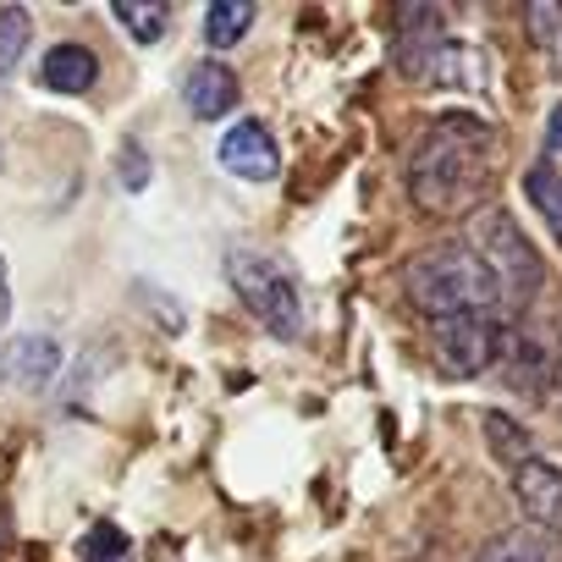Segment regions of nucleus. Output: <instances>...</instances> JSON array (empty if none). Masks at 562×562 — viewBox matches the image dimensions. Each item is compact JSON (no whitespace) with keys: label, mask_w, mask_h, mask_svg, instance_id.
I'll return each instance as SVG.
<instances>
[{"label":"nucleus","mask_w":562,"mask_h":562,"mask_svg":"<svg viewBox=\"0 0 562 562\" xmlns=\"http://www.w3.org/2000/svg\"><path fill=\"white\" fill-rule=\"evenodd\" d=\"M496 171V133L480 116H441L408 160V199L425 215H474Z\"/></svg>","instance_id":"obj_1"},{"label":"nucleus","mask_w":562,"mask_h":562,"mask_svg":"<svg viewBox=\"0 0 562 562\" xmlns=\"http://www.w3.org/2000/svg\"><path fill=\"white\" fill-rule=\"evenodd\" d=\"M403 293L430 326L458 321V315H496L502 310L496 281H491V270L480 265V254L469 243H436V248L414 254L403 265Z\"/></svg>","instance_id":"obj_2"},{"label":"nucleus","mask_w":562,"mask_h":562,"mask_svg":"<svg viewBox=\"0 0 562 562\" xmlns=\"http://www.w3.org/2000/svg\"><path fill=\"white\" fill-rule=\"evenodd\" d=\"M226 281H232V293L243 299V310L281 342H299L304 337V288H299V276L259 254V248H232L226 254Z\"/></svg>","instance_id":"obj_3"},{"label":"nucleus","mask_w":562,"mask_h":562,"mask_svg":"<svg viewBox=\"0 0 562 562\" xmlns=\"http://www.w3.org/2000/svg\"><path fill=\"white\" fill-rule=\"evenodd\" d=\"M474 254H480V265L491 270V281H496V293H502V304H524V299H535V288H540V254H535V243L524 237V226L507 215V210H485V215H474V226H469V237H463Z\"/></svg>","instance_id":"obj_4"},{"label":"nucleus","mask_w":562,"mask_h":562,"mask_svg":"<svg viewBox=\"0 0 562 562\" xmlns=\"http://www.w3.org/2000/svg\"><path fill=\"white\" fill-rule=\"evenodd\" d=\"M430 353H436V370H441V375L469 381V375L491 370V364L507 353V331L496 326V315H458V321H436Z\"/></svg>","instance_id":"obj_5"},{"label":"nucleus","mask_w":562,"mask_h":562,"mask_svg":"<svg viewBox=\"0 0 562 562\" xmlns=\"http://www.w3.org/2000/svg\"><path fill=\"white\" fill-rule=\"evenodd\" d=\"M221 166H226L232 177H243V182H276V177H281L276 133H270L259 116L237 122L232 133H221Z\"/></svg>","instance_id":"obj_6"},{"label":"nucleus","mask_w":562,"mask_h":562,"mask_svg":"<svg viewBox=\"0 0 562 562\" xmlns=\"http://www.w3.org/2000/svg\"><path fill=\"white\" fill-rule=\"evenodd\" d=\"M513 496L535 529H562V469L546 458H529L513 469Z\"/></svg>","instance_id":"obj_7"},{"label":"nucleus","mask_w":562,"mask_h":562,"mask_svg":"<svg viewBox=\"0 0 562 562\" xmlns=\"http://www.w3.org/2000/svg\"><path fill=\"white\" fill-rule=\"evenodd\" d=\"M61 370V348L50 337H12L0 348V386L12 392H40Z\"/></svg>","instance_id":"obj_8"},{"label":"nucleus","mask_w":562,"mask_h":562,"mask_svg":"<svg viewBox=\"0 0 562 562\" xmlns=\"http://www.w3.org/2000/svg\"><path fill=\"white\" fill-rule=\"evenodd\" d=\"M182 100H188V111H193L199 122H221V116H232V105H237V72L210 56V61H199V67L188 72Z\"/></svg>","instance_id":"obj_9"},{"label":"nucleus","mask_w":562,"mask_h":562,"mask_svg":"<svg viewBox=\"0 0 562 562\" xmlns=\"http://www.w3.org/2000/svg\"><path fill=\"white\" fill-rule=\"evenodd\" d=\"M40 78H45L50 94H89L94 78H100V61H94L89 45H72V40H67V45H50V50H45Z\"/></svg>","instance_id":"obj_10"},{"label":"nucleus","mask_w":562,"mask_h":562,"mask_svg":"<svg viewBox=\"0 0 562 562\" xmlns=\"http://www.w3.org/2000/svg\"><path fill=\"white\" fill-rule=\"evenodd\" d=\"M474 562H551V546L540 529H507V535H491Z\"/></svg>","instance_id":"obj_11"},{"label":"nucleus","mask_w":562,"mask_h":562,"mask_svg":"<svg viewBox=\"0 0 562 562\" xmlns=\"http://www.w3.org/2000/svg\"><path fill=\"white\" fill-rule=\"evenodd\" d=\"M29 45H34V23H29V12H23V7H0V89H7L12 72L23 67Z\"/></svg>","instance_id":"obj_12"},{"label":"nucleus","mask_w":562,"mask_h":562,"mask_svg":"<svg viewBox=\"0 0 562 562\" xmlns=\"http://www.w3.org/2000/svg\"><path fill=\"white\" fill-rule=\"evenodd\" d=\"M248 29H254V7H248V0H215V7L204 12V40H210L215 50L237 45Z\"/></svg>","instance_id":"obj_13"},{"label":"nucleus","mask_w":562,"mask_h":562,"mask_svg":"<svg viewBox=\"0 0 562 562\" xmlns=\"http://www.w3.org/2000/svg\"><path fill=\"white\" fill-rule=\"evenodd\" d=\"M116 23L138 40V45H155L171 23V12L160 7V0H116Z\"/></svg>","instance_id":"obj_14"},{"label":"nucleus","mask_w":562,"mask_h":562,"mask_svg":"<svg viewBox=\"0 0 562 562\" xmlns=\"http://www.w3.org/2000/svg\"><path fill=\"white\" fill-rule=\"evenodd\" d=\"M524 193L535 199V210L551 221V232H557V243H562V177H557L551 166H529V177H524Z\"/></svg>","instance_id":"obj_15"},{"label":"nucleus","mask_w":562,"mask_h":562,"mask_svg":"<svg viewBox=\"0 0 562 562\" xmlns=\"http://www.w3.org/2000/svg\"><path fill=\"white\" fill-rule=\"evenodd\" d=\"M485 436H491V452H496V458H507L513 469H518V463H529V436H524L513 419L485 414Z\"/></svg>","instance_id":"obj_16"},{"label":"nucleus","mask_w":562,"mask_h":562,"mask_svg":"<svg viewBox=\"0 0 562 562\" xmlns=\"http://www.w3.org/2000/svg\"><path fill=\"white\" fill-rule=\"evenodd\" d=\"M83 562H133V546L116 524H94L83 535Z\"/></svg>","instance_id":"obj_17"},{"label":"nucleus","mask_w":562,"mask_h":562,"mask_svg":"<svg viewBox=\"0 0 562 562\" xmlns=\"http://www.w3.org/2000/svg\"><path fill=\"white\" fill-rule=\"evenodd\" d=\"M122 182H127L133 193L149 182V160H144V149H138V144H127V149H122Z\"/></svg>","instance_id":"obj_18"},{"label":"nucleus","mask_w":562,"mask_h":562,"mask_svg":"<svg viewBox=\"0 0 562 562\" xmlns=\"http://www.w3.org/2000/svg\"><path fill=\"white\" fill-rule=\"evenodd\" d=\"M12 321V288H7V254H0V331Z\"/></svg>","instance_id":"obj_19"},{"label":"nucleus","mask_w":562,"mask_h":562,"mask_svg":"<svg viewBox=\"0 0 562 562\" xmlns=\"http://www.w3.org/2000/svg\"><path fill=\"white\" fill-rule=\"evenodd\" d=\"M546 149H557V155H562V100L551 105V122H546Z\"/></svg>","instance_id":"obj_20"}]
</instances>
